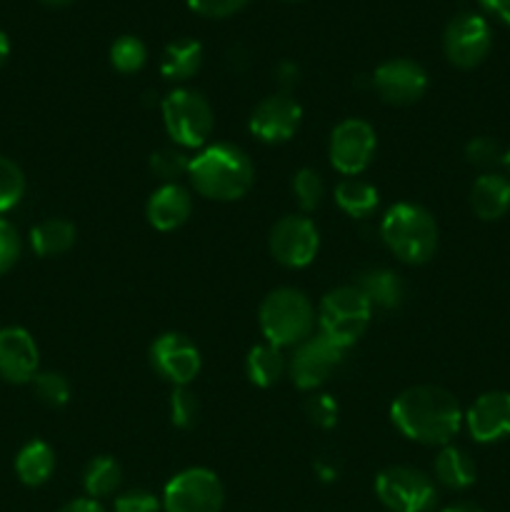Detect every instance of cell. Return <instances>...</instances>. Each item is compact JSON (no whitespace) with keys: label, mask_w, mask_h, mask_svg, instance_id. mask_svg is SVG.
<instances>
[{"label":"cell","mask_w":510,"mask_h":512,"mask_svg":"<svg viewBox=\"0 0 510 512\" xmlns=\"http://www.w3.org/2000/svg\"><path fill=\"white\" fill-rule=\"evenodd\" d=\"M120 480H123L120 465L110 455H98V458H93L85 465L83 488L88 498H108V495H113L120 488Z\"/></svg>","instance_id":"4316f807"},{"label":"cell","mask_w":510,"mask_h":512,"mask_svg":"<svg viewBox=\"0 0 510 512\" xmlns=\"http://www.w3.org/2000/svg\"><path fill=\"white\" fill-rule=\"evenodd\" d=\"M300 120H303V108L288 93H275L255 105L248 128L263 143H285L298 133Z\"/></svg>","instance_id":"9a60e30c"},{"label":"cell","mask_w":510,"mask_h":512,"mask_svg":"<svg viewBox=\"0 0 510 512\" xmlns=\"http://www.w3.org/2000/svg\"><path fill=\"white\" fill-rule=\"evenodd\" d=\"M150 170H153L155 178H160L163 183H178L180 175H188L190 158L183 150H158V153H153V158H150Z\"/></svg>","instance_id":"4dcf8cb0"},{"label":"cell","mask_w":510,"mask_h":512,"mask_svg":"<svg viewBox=\"0 0 510 512\" xmlns=\"http://www.w3.org/2000/svg\"><path fill=\"white\" fill-rule=\"evenodd\" d=\"M435 478L440 485L448 490H468L475 483V463L465 450L455 448V445H443V450L435 458Z\"/></svg>","instance_id":"603a6c76"},{"label":"cell","mask_w":510,"mask_h":512,"mask_svg":"<svg viewBox=\"0 0 510 512\" xmlns=\"http://www.w3.org/2000/svg\"><path fill=\"white\" fill-rule=\"evenodd\" d=\"M165 133L180 148H200L213 133V108L198 90L175 88L163 98Z\"/></svg>","instance_id":"8992f818"},{"label":"cell","mask_w":510,"mask_h":512,"mask_svg":"<svg viewBox=\"0 0 510 512\" xmlns=\"http://www.w3.org/2000/svg\"><path fill=\"white\" fill-rule=\"evenodd\" d=\"M285 370H288V363L283 358V350L270 343L255 345L245 358V373H248L250 383L258 388H273L283 378Z\"/></svg>","instance_id":"d4e9b609"},{"label":"cell","mask_w":510,"mask_h":512,"mask_svg":"<svg viewBox=\"0 0 510 512\" xmlns=\"http://www.w3.org/2000/svg\"><path fill=\"white\" fill-rule=\"evenodd\" d=\"M465 158H468V163L478 165V168H490V165H495L498 160H503L500 158L498 143H495L493 138H485V135L473 138L465 145Z\"/></svg>","instance_id":"8d00e7d4"},{"label":"cell","mask_w":510,"mask_h":512,"mask_svg":"<svg viewBox=\"0 0 510 512\" xmlns=\"http://www.w3.org/2000/svg\"><path fill=\"white\" fill-rule=\"evenodd\" d=\"M60 512H105L103 505L93 498H75L68 505H63Z\"/></svg>","instance_id":"ab89813d"},{"label":"cell","mask_w":510,"mask_h":512,"mask_svg":"<svg viewBox=\"0 0 510 512\" xmlns=\"http://www.w3.org/2000/svg\"><path fill=\"white\" fill-rule=\"evenodd\" d=\"M150 365L175 388H185L200 373V350L183 333H163L150 345Z\"/></svg>","instance_id":"5bb4252c"},{"label":"cell","mask_w":510,"mask_h":512,"mask_svg":"<svg viewBox=\"0 0 510 512\" xmlns=\"http://www.w3.org/2000/svg\"><path fill=\"white\" fill-rule=\"evenodd\" d=\"M260 330L275 348H295L313 335L315 310L303 290L275 288L260 303Z\"/></svg>","instance_id":"277c9868"},{"label":"cell","mask_w":510,"mask_h":512,"mask_svg":"<svg viewBox=\"0 0 510 512\" xmlns=\"http://www.w3.org/2000/svg\"><path fill=\"white\" fill-rule=\"evenodd\" d=\"M343 348L330 343L323 333L310 335L300 345H295V353L288 360V373L295 388L300 390H315L333 375L343 360Z\"/></svg>","instance_id":"7c38bea8"},{"label":"cell","mask_w":510,"mask_h":512,"mask_svg":"<svg viewBox=\"0 0 510 512\" xmlns=\"http://www.w3.org/2000/svg\"><path fill=\"white\" fill-rule=\"evenodd\" d=\"M378 200V188L373 183H368V180L345 178L335 185V203L350 218H370L375 213V208H378Z\"/></svg>","instance_id":"484cf974"},{"label":"cell","mask_w":510,"mask_h":512,"mask_svg":"<svg viewBox=\"0 0 510 512\" xmlns=\"http://www.w3.org/2000/svg\"><path fill=\"white\" fill-rule=\"evenodd\" d=\"M20 250H23V243H20V235L15 230V225L0 218V275H5L18 263Z\"/></svg>","instance_id":"836d02e7"},{"label":"cell","mask_w":510,"mask_h":512,"mask_svg":"<svg viewBox=\"0 0 510 512\" xmlns=\"http://www.w3.org/2000/svg\"><path fill=\"white\" fill-rule=\"evenodd\" d=\"M55 470V453L48 443L43 440H30L20 448L18 458H15V473H18L20 483L28 488H40L50 480Z\"/></svg>","instance_id":"7402d4cb"},{"label":"cell","mask_w":510,"mask_h":512,"mask_svg":"<svg viewBox=\"0 0 510 512\" xmlns=\"http://www.w3.org/2000/svg\"><path fill=\"white\" fill-rule=\"evenodd\" d=\"M465 425L475 443H498L510 438V393H483L465 413Z\"/></svg>","instance_id":"e0dca14e"},{"label":"cell","mask_w":510,"mask_h":512,"mask_svg":"<svg viewBox=\"0 0 510 512\" xmlns=\"http://www.w3.org/2000/svg\"><path fill=\"white\" fill-rule=\"evenodd\" d=\"M493 48V30L478 13H458L443 33V53L455 68H478Z\"/></svg>","instance_id":"9c48e42d"},{"label":"cell","mask_w":510,"mask_h":512,"mask_svg":"<svg viewBox=\"0 0 510 512\" xmlns=\"http://www.w3.org/2000/svg\"><path fill=\"white\" fill-rule=\"evenodd\" d=\"M25 195V175L20 165L0 155V215L13 210Z\"/></svg>","instance_id":"f1b7e54d"},{"label":"cell","mask_w":510,"mask_h":512,"mask_svg":"<svg viewBox=\"0 0 510 512\" xmlns=\"http://www.w3.org/2000/svg\"><path fill=\"white\" fill-rule=\"evenodd\" d=\"M293 195L305 213H310V210L318 208L320 200H323V195H325V185H323V178H320L318 170L300 168L298 173L293 175Z\"/></svg>","instance_id":"f546056e"},{"label":"cell","mask_w":510,"mask_h":512,"mask_svg":"<svg viewBox=\"0 0 510 512\" xmlns=\"http://www.w3.org/2000/svg\"><path fill=\"white\" fill-rule=\"evenodd\" d=\"M375 495L390 512H430L438 503L433 480L405 465L383 470L375 478Z\"/></svg>","instance_id":"52a82bcc"},{"label":"cell","mask_w":510,"mask_h":512,"mask_svg":"<svg viewBox=\"0 0 510 512\" xmlns=\"http://www.w3.org/2000/svg\"><path fill=\"white\" fill-rule=\"evenodd\" d=\"M485 10L490 15H495L498 20H503L505 25H510V0H480Z\"/></svg>","instance_id":"f35d334b"},{"label":"cell","mask_w":510,"mask_h":512,"mask_svg":"<svg viewBox=\"0 0 510 512\" xmlns=\"http://www.w3.org/2000/svg\"><path fill=\"white\" fill-rule=\"evenodd\" d=\"M443 512H483V510L473 503H455V505H448Z\"/></svg>","instance_id":"b9f144b4"},{"label":"cell","mask_w":510,"mask_h":512,"mask_svg":"<svg viewBox=\"0 0 510 512\" xmlns=\"http://www.w3.org/2000/svg\"><path fill=\"white\" fill-rule=\"evenodd\" d=\"M75 238H78L75 225L63 218H48L30 230V245L43 258H55V255L68 253L75 245Z\"/></svg>","instance_id":"cb8c5ba5"},{"label":"cell","mask_w":510,"mask_h":512,"mask_svg":"<svg viewBox=\"0 0 510 512\" xmlns=\"http://www.w3.org/2000/svg\"><path fill=\"white\" fill-rule=\"evenodd\" d=\"M470 205L480 220H498L510 210V178L483 173L470 188Z\"/></svg>","instance_id":"d6986e66"},{"label":"cell","mask_w":510,"mask_h":512,"mask_svg":"<svg viewBox=\"0 0 510 512\" xmlns=\"http://www.w3.org/2000/svg\"><path fill=\"white\" fill-rule=\"evenodd\" d=\"M200 65H203V45H200L198 40L180 38L173 40V43L163 50L160 73H163L165 80L185 83V80L198 75Z\"/></svg>","instance_id":"ffe728a7"},{"label":"cell","mask_w":510,"mask_h":512,"mask_svg":"<svg viewBox=\"0 0 510 512\" xmlns=\"http://www.w3.org/2000/svg\"><path fill=\"white\" fill-rule=\"evenodd\" d=\"M370 310L373 305L360 293L358 285H340V288L330 290L320 303V333L338 348L348 350L368 330Z\"/></svg>","instance_id":"5b68a950"},{"label":"cell","mask_w":510,"mask_h":512,"mask_svg":"<svg viewBox=\"0 0 510 512\" xmlns=\"http://www.w3.org/2000/svg\"><path fill=\"white\" fill-rule=\"evenodd\" d=\"M148 63V48L140 38L135 35H120L113 45H110V65H113L118 73L133 75L138 70H143V65Z\"/></svg>","instance_id":"83f0119b"},{"label":"cell","mask_w":510,"mask_h":512,"mask_svg":"<svg viewBox=\"0 0 510 512\" xmlns=\"http://www.w3.org/2000/svg\"><path fill=\"white\" fill-rule=\"evenodd\" d=\"M35 398L48 408H63L70 400V385L60 373H38L33 378Z\"/></svg>","instance_id":"1f68e13d"},{"label":"cell","mask_w":510,"mask_h":512,"mask_svg":"<svg viewBox=\"0 0 510 512\" xmlns=\"http://www.w3.org/2000/svg\"><path fill=\"white\" fill-rule=\"evenodd\" d=\"M190 213H193V198L180 183H163L145 205L148 223L163 233L180 228L190 218Z\"/></svg>","instance_id":"ac0fdd59"},{"label":"cell","mask_w":510,"mask_h":512,"mask_svg":"<svg viewBox=\"0 0 510 512\" xmlns=\"http://www.w3.org/2000/svg\"><path fill=\"white\" fill-rule=\"evenodd\" d=\"M288 3H298V0H288Z\"/></svg>","instance_id":"f6af8a7d"},{"label":"cell","mask_w":510,"mask_h":512,"mask_svg":"<svg viewBox=\"0 0 510 512\" xmlns=\"http://www.w3.org/2000/svg\"><path fill=\"white\" fill-rule=\"evenodd\" d=\"M43 5H48V8H65V5H70L73 0H40Z\"/></svg>","instance_id":"7bdbcfd3"},{"label":"cell","mask_w":510,"mask_h":512,"mask_svg":"<svg viewBox=\"0 0 510 512\" xmlns=\"http://www.w3.org/2000/svg\"><path fill=\"white\" fill-rule=\"evenodd\" d=\"M40 353L33 335L25 328H0V378L5 383L25 385L38 375Z\"/></svg>","instance_id":"2e32d148"},{"label":"cell","mask_w":510,"mask_h":512,"mask_svg":"<svg viewBox=\"0 0 510 512\" xmlns=\"http://www.w3.org/2000/svg\"><path fill=\"white\" fill-rule=\"evenodd\" d=\"M163 503L148 490H128L115 498V512H160Z\"/></svg>","instance_id":"d590c367"},{"label":"cell","mask_w":510,"mask_h":512,"mask_svg":"<svg viewBox=\"0 0 510 512\" xmlns=\"http://www.w3.org/2000/svg\"><path fill=\"white\" fill-rule=\"evenodd\" d=\"M375 130L373 125L360 118H348L338 123L330 133L328 158L338 173L345 178H358L370 165L375 155Z\"/></svg>","instance_id":"30bf717a"},{"label":"cell","mask_w":510,"mask_h":512,"mask_svg":"<svg viewBox=\"0 0 510 512\" xmlns=\"http://www.w3.org/2000/svg\"><path fill=\"white\" fill-rule=\"evenodd\" d=\"M223 503V483L208 468L183 470L165 485L163 493L165 512H220Z\"/></svg>","instance_id":"ba28073f"},{"label":"cell","mask_w":510,"mask_h":512,"mask_svg":"<svg viewBox=\"0 0 510 512\" xmlns=\"http://www.w3.org/2000/svg\"><path fill=\"white\" fill-rule=\"evenodd\" d=\"M380 238L395 258L410 265H423L438 250V223L423 205L398 203L385 213Z\"/></svg>","instance_id":"3957f363"},{"label":"cell","mask_w":510,"mask_h":512,"mask_svg":"<svg viewBox=\"0 0 510 512\" xmlns=\"http://www.w3.org/2000/svg\"><path fill=\"white\" fill-rule=\"evenodd\" d=\"M200 418V403L193 393L185 388H175L173 395H170V420H173L175 428L190 430L195 428Z\"/></svg>","instance_id":"d6a6232c"},{"label":"cell","mask_w":510,"mask_h":512,"mask_svg":"<svg viewBox=\"0 0 510 512\" xmlns=\"http://www.w3.org/2000/svg\"><path fill=\"white\" fill-rule=\"evenodd\" d=\"M270 253L285 268H305L315 260L320 248L318 228L303 215H285L270 230Z\"/></svg>","instance_id":"8fae6325"},{"label":"cell","mask_w":510,"mask_h":512,"mask_svg":"<svg viewBox=\"0 0 510 512\" xmlns=\"http://www.w3.org/2000/svg\"><path fill=\"white\" fill-rule=\"evenodd\" d=\"M305 413H308L310 423H315L318 428H333L338 423V405L330 395H313L305 403Z\"/></svg>","instance_id":"e575fe53"},{"label":"cell","mask_w":510,"mask_h":512,"mask_svg":"<svg viewBox=\"0 0 510 512\" xmlns=\"http://www.w3.org/2000/svg\"><path fill=\"white\" fill-rule=\"evenodd\" d=\"M503 165H505V173H508V178H510V148H508V153L503 155Z\"/></svg>","instance_id":"ee69618b"},{"label":"cell","mask_w":510,"mask_h":512,"mask_svg":"<svg viewBox=\"0 0 510 512\" xmlns=\"http://www.w3.org/2000/svg\"><path fill=\"white\" fill-rule=\"evenodd\" d=\"M370 85L383 103L403 108V105H413L423 98L428 90V73L415 60L395 58L375 68Z\"/></svg>","instance_id":"4fadbf2b"},{"label":"cell","mask_w":510,"mask_h":512,"mask_svg":"<svg viewBox=\"0 0 510 512\" xmlns=\"http://www.w3.org/2000/svg\"><path fill=\"white\" fill-rule=\"evenodd\" d=\"M8 55H10V40H8V35H5L3 30H0V68H3V65H5Z\"/></svg>","instance_id":"60d3db41"},{"label":"cell","mask_w":510,"mask_h":512,"mask_svg":"<svg viewBox=\"0 0 510 512\" xmlns=\"http://www.w3.org/2000/svg\"><path fill=\"white\" fill-rule=\"evenodd\" d=\"M360 293L370 300V305H378V308L393 310L400 308L405 300V285L400 280L398 273L385 268H373L360 273L358 283Z\"/></svg>","instance_id":"44dd1931"},{"label":"cell","mask_w":510,"mask_h":512,"mask_svg":"<svg viewBox=\"0 0 510 512\" xmlns=\"http://www.w3.org/2000/svg\"><path fill=\"white\" fill-rule=\"evenodd\" d=\"M188 178L195 193L203 198L230 203V200H240L253 188L255 170L243 148L215 143L190 158Z\"/></svg>","instance_id":"7a4b0ae2"},{"label":"cell","mask_w":510,"mask_h":512,"mask_svg":"<svg viewBox=\"0 0 510 512\" xmlns=\"http://www.w3.org/2000/svg\"><path fill=\"white\" fill-rule=\"evenodd\" d=\"M248 3L250 0H188L193 13L203 15V18H215V20L230 18V15L243 10Z\"/></svg>","instance_id":"74e56055"},{"label":"cell","mask_w":510,"mask_h":512,"mask_svg":"<svg viewBox=\"0 0 510 512\" xmlns=\"http://www.w3.org/2000/svg\"><path fill=\"white\" fill-rule=\"evenodd\" d=\"M393 425L405 435L423 445H450L460 433L463 410L455 395L435 385H415L403 390L390 405Z\"/></svg>","instance_id":"6da1fadb"}]
</instances>
